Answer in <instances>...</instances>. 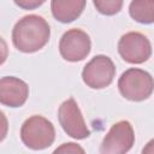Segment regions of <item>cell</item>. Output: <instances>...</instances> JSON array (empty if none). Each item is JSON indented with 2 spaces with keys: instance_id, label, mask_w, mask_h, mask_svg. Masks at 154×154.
Returning <instances> with one entry per match:
<instances>
[{
  "instance_id": "2e32d148",
  "label": "cell",
  "mask_w": 154,
  "mask_h": 154,
  "mask_svg": "<svg viewBox=\"0 0 154 154\" xmlns=\"http://www.w3.org/2000/svg\"><path fill=\"white\" fill-rule=\"evenodd\" d=\"M8 55V48H7V43L5 42V40L0 36V65L4 64L7 59Z\"/></svg>"
},
{
  "instance_id": "4fadbf2b",
  "label": "cell",
  "mask_w": 154,
  "mask_h": 154,
  "mask_svg": "<svg viewBox=\"0 0 154 154\" xmlns=\"http://www.w3.org/2000/svg\"><path fill=\"white\" fill-rule=\"evenodd\" d=\"M17 6L23 10H35L40 7L46 0H13Z\"/></svg>"
},
{
  "instance_id": "277c9868",
  "label": "cell",
  "mask_w": 154,
  "mask_h": 154,
  "mask_svg": "<svg viewBox=\"0 0 154 154\" xmlns=\"http://www.w3.org/2000/svg\"><path fill=\"white\" fill-rule=\"evenodd\" d=\"M116 75V66L111 58L106 55L94 57L82 71L83 82L93 89H102L108 87Z\"/></svg>"
},
{
  "instance_id": "7a4b0ae2",
  "label": "cell",
  "mask_w": 154,
  "mask_h": 154,
  "mask_svg": "<svg viewBox=\"0 0 154 154\" xmlns=\"http://www.w3.org/2000/svg\"><path fill=\"white\" fill-rule=\"evenodd\" d=\"M22 142L30 149L41 150L48 148L55 138L53 124L42 116H32L28 118L20 129Z\"/></svg>"
},
{
  "instance_id": "8992f818",
  "label": "cell",
  "mask_w": 154,
  "mask_h": 154,
  "mask_svg": "<svg viewBox=\"0 0 154 154\" xmlns=\"http://www.w3.org/2000/svg\"><path fill=\"white\" fill-rule=\"evenodd\" d=\"M135 142L134 129L128 120H120L112 125L105 136L100 152L102 154H124L129 152Z\"/></svg>"
},
{
  "instance_id": "9c48e42d",
  "label": "cell",
  "mask_w": 154,
  "mask_h": 154,
  "mask_svg": "<svg viewBox=\"0 0 154 154\" xmlns=\"http://www.w3.org/2000/svg\"><path fill=\"white\" fill-rule=\"evenodd\" d=\"M29 96L28 84L12 76L0 78V103L8 107H20Z\"/></svg>"
},
{
  "instance_id": "5bb4252c",
  "label": "cell",
  "mask_w": 154,
  "mask_h": 154,
  "mask_svg": "<svg viewBox=\"0 0 154 154\" xmlns=\"http://www.w3.org/2000/svg\"><path fill=\"white\" fill-rule=\"evenodd\" d=\"M84 153L83 148H81L79 146L75 144V143H64L60 148H57L54 150V153Z\"/></svg>"
},
{
  "instance_id": "30bf717a",
  "label": "cell",
  "mask_w": 154,
  "mask_h": 154,
  "mask_svg": "<svg viewBox=\"0 0 154 154\" xmlns=\"http://www.w3.org/2000/svg\"><path fill=\"white\" fill-rule=\"evenodd\" d=\"M85 2L87 0H52V14L61 23L73 22L82 14Z\"/></svg>"
},
{
  "instance_id": "5b68a950",
  "label": "cell",
  "mask_w": 154,
  "mask_h": 154,
  "mask_svg": "<svg viewBox=\"0 0 154 154\" xmlns=\"http://www.w3.org/2000/svg\"><path fill=\"white\" fill-rule=\"evenodd\" d=\"M118 52L126 63L142 64L150 58L152 46L147 36L138 31H130L120 37Z\"/></svg>"
},
{
  "instance_id": "8fae6325",
  "label": "cell",
  "mask_w": 154,
  "mask_h": 154,
  "mask_svg": "<svg viewBox=\"0 0 154 154\" xmlns=\"http://www.w3.org/2000/svg\"><path fill=\"white\" fill-rule=\"evenodd\" d=\"M129 13L132 19L142 24L154 22V0H132L129 6Z\"/></svg>"
},
{
  "instance_id": "6da1fadb",
  "label": "cell",
  "mask_w": 154,
  "mask_h": 154,
  "mask_svg": "<svg viewBox=\"0 0 154 154\" xmlns=\"http://www.w3.org/2000/svg\"><path fill=\"white\" fill-rule=\"evenodd\" d=\"M51 28L45 18L29 14L19 19L12 30V42L23 53H34L43 48L49 41Z\"/></svg>"
},
{
  "instance_id": "52a82bcc",
  "label": "cell",
  "mask_w": 154,
  "mask_h": 154,
  "mask_svg": "<svg viewBox=\"0 0 154 154\" xmlns=\"http://www.w3.org/2000/svg\"><path fill=\"white\" fill-rule=\"evenodd\" d=\"M58 119L64 131L76 140H83L90 135L81 109L73 97L67 99L60 105L58 111Z\"/></svg>"
},
{
  "instance_id": "ba28073f",
  "label": "cell",
  "mask_w": 154,
  "mask_h": 154,
  "mask_svg": "<svg viewBox=\"0 0 154 154\" xmlns=\"http://www.w3.org/2000/svg\"><path fill=\"white\" fill-rule=\"evenodd\" d=\"M91 42L89 35L81 29H70L60 38L59 52L67 61H81L90 52Z\"/></svg>"
},
{
  "instance_id": "3957f363",
  "label": "cell",
  "mask_w": 154,
  "mask_h": 154,
  "mask_svg": "<svg viewBox=\"0 0 154 154\" xmlns=\"http://www.w3.org/2000/svg\"><path fill=\"white\" fill-rule=\"evenodd\" d=\"M152 76L141 69H129L119 77L118 88L120 94L130 101L147 100L153 93Z\"/></svg>"
},
{
  "instance_id": "7c38bea8",
  "label": "cell",
  "mask_w": 154,
  "mask_h": 154,
  "mask_svg": "<svg viewBox=\"0 0 154 154\" xmlns=\"http://www.w3.org/2000/svg\"><path fill=\"white\" fill-rule=\"evenodd\" d=\"M124 0H93L96 10L105 16H113L122 10Z\"/></svg>"
},
{
  "instance_id": "9a60e30c",
  "label": "cell",
  "mask_w": 154,
  "mask_h": 154,
  "mask_svg": "<svg viewBox=\"0 0 154 154\" xmlns=\"http://www.w3.org/2000/svg\"><path fill=\"white\" fill-rule=\"evenodd\" d=\"M8 131V122L2 111H0V142L6 137Z\"/></svg>"
}]
</instances>
